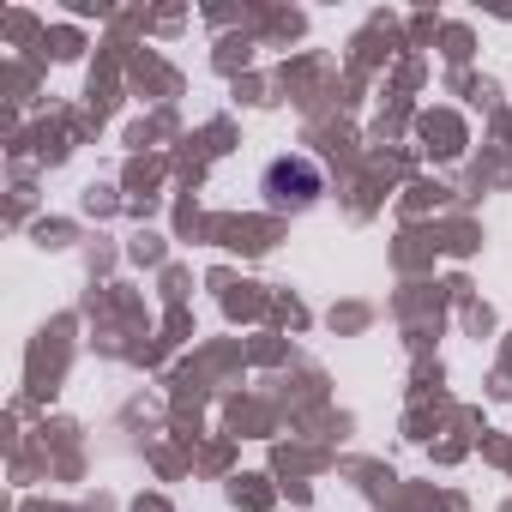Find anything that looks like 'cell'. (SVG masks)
Instances as JSON below:
<instances>
[{"instance_id": "obj_1", "label": "cell", "mask_w": 512, "mask_h": 512, "mask_svg": "<svg viewBox=\"0 0 512 512\" xmlns=\"http://www.w3.org/2000/svg\"><path fill=\"white\" fill-rule=\"evenodd\" d=\"M260 193H266V205H272V211H308V205L326 193V175H320V163H314V157H278V163L266 169Z\"/></svg>"}]
</instances>
